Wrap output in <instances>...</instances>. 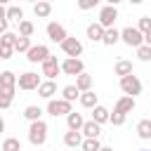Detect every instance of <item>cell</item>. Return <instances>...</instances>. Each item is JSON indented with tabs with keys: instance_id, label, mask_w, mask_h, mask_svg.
I'll return each mask as SVG.
<instances>
[{
	"instance_id": "cell-1",
	"label": "cell",
	"mask_w": 151,
	"mask_h": 151,
	"mask_svg": "<svg viewBox=\"0 0 151 151\" xmlns=\"http://www.w3.org/2000/svg\"><path fill=\"white\" fill-rule=\"evenodd\" d=\"M28 142H31L35 149H40V146L47 142V123H45L42 118L31 123V127H28Z\"/></svg>"
},
{
	"instance_id": "cell-2",
	"label": "cell",
	"mask_w": 151,
	"mask_h": 151,
	"mask_svg": "<svg viewBox=\"0 0 151 151\" xmlns=\"http://www.w3.org/2000/svg\"><path fill=\"white\" fill-rule=\"evenodd\" d=\"M120 90L127 94V97H137V94H142V80L137 78V76H123L120 78Z\"/></svg>"
},
{
	"instance_id": "cell-3",
	"label": "cell",
	"mask_w": 151,
	"mask_h": 151,
	"mask_svg": "<svg viewBox=\"0 0 151 151\" xmlns=\"http://www.w3.org/2000/svg\"><path fill=\"white\" fill-rule=\"evenodd\" d=\"M59 68H61V73H66V76H78V73L85 71V64H83L80 57H66V59L59 64Z\"/></svg>"
},
{
	"instance_id": "cell-4",
	"label": "cell",
	"mask_w": 151,
	"mask_h": 151,
	"mask_svg": "<svg viewBox=\"0 0 151 151\" xmlns=\"http://www.w3.org/2000/svg\"><path fill=\"white\" fill-rule=\"evenodd\" d=\"M38 85H40V76H38V73H33V71H26V73H21V76L17 78V87H19V90H24V92L38 90Z\"/></svg>"
},
{
	"instance_id": "cell-5",
	"label": "cell",
	"mask_w": 151,
	"mask_h": 151,
	"mask_svg": "<svg viewBox=\"0 0 151 151\" xmlns=\"http://www.w3.org/2000/svg\"><path fill=\"white\" fill-rule=\"evenodd\" d=\"M116 19H118V7H113V5H104L101 9H99V26L101 28H111L113 24H116Z\"/></svg>"
},
{
	"instance_id": "cell-6",
	"label": "cell",
	"mask_w": 151,
	"mask_h": 151,
	"mask_svg": "<svg viewBox=\"0 0 151 151\" xmlns=\"http://www.w3.org/2000/svg\"><path fill=\"white\" fill-rule=\"evenodd\" d=\"M120 40H123L125 45H130V47H139V45H144V35H142L134 26L123 28V31H120Z\"/></svg>"
},
{
	"instance_id": "cell-7",
	"label": "cell",
	"mask_w": 151,
	"mask_h": 151,
	"mask_svg": "<svg viewBox=\"0 0 151 151\" xmlns=\"http://www.w3.org/2000/svg\"><path fill=\"white\" fill-rule=\"evenodd\" d=\"M71 111H73V106L68 101H64V99H47V113L50 116L59 118V116H66Z\"/></svg>"
},
{
	"instance_id": "cell-8",
	"label": "cell",
	"mask_w": 151,
	"mask_h": 151,
	"mask_svg": "<svg viewBox=\"0 0 151 151\" xmlns=\"http://www.w3.org/2000/svg\"><path fill=\"white\" fill-rule=\"evenodd\" d=\"M59 45H61V50H64V54H66V57H80V54H83V42H80L78 38L66 35Z\"/></svg>"
},
{
	"instance_id": "cell-9",
	"label": "cell",
	"mask_w": 151,
	"mask_h": 151,
	"mask_svg": "<svg viewBox=\"0 0 151 151\" xmlns=\"http://www.w3.org/2000/svg\"><path fill=\"white\" fill-rule=\"evenodd\" d=\"M47 57H50V47L47 45H31L28 52H26V59L31 64H42Z\"/></svg>"
},
{
	"instance_id": "cell-10",
	"label": "cell",
	"mask_w": 151,
	"mask_h": 151,
	"mask_svg": "<svg viewBox=\"0 0 151 151\" xmlns=\"http://www.w3.org/2000/svg\"><path fill=\"white\" fill-rule=\"evenodd\" d=\"M61 73V68H59V61H57V57H47L45 61H42V76L47 78V80H54L57 76Z\"/></svg>"
},
{
	"instance_id": "cell-11",
	"label": "cell",
	"mask_w": 151,
	"mask_h": 151,
	"mask_svg": "<svg viewBox=\"0 0 151 151\" xmlns=\"http://www.w3.org/2000/svg\"><path fill=\"white\" fill-rule=\"evenodd\" d=\"M45 31H47V38H50L52 42H61V40L66 38V28H64L59 21H50Z\"/></svg>"
},
{
	"instance_id": "cell-12",
	"label": "cell",
	"mask_w": 151,
	"mask_h": 151,
	"mask_svg": "<svg viewBox=\"0 0 151 151\" xmlns=\"http://www.w3.org/2000/svg\"><path fill=\"white\" fill-rule=\"evenodd\" d=\"M137 106V101H134V97H120L118 101H116V106H113V113H123V116H127L132 109Z\"/></svg>"
},
{
	"instance_id": "cell-13",
	"label": "cell",
	"mask_w": 151,
	"mask_h": 151,
	"mask_svg": "<svg viewBox=\"0 0 151 151\" xmlns=\"http://www.w3.org/2000/svg\"><path fill=\"white\" fill-rule=\"evenodd\" d=\"M38 94H40L42 99H54V94H57V83H54V80H40Z\"/></svg>"
},
{
	"instance_id": "cell-14",
	"label": "cell",
	"mask_w": 151,
	"mask_h": 151,
	"mask_svg": "<svg viewBox=\"0 0 151 151\" xmlns=\"http://www.w3.org/2000/svg\"><path fill=\"white\" fill-rule=\"evenodd\" d=\"M80 134H83V137L99 139V134H101V125H97L94 120H85V123H83V127H80Z\"/></svg>"
},
{
	"instance_id": "cell-15",
	"label": "cell",
	"mask_w": 151,
	"mask_h": 151,
	"mask_svg": "<svg viewBox=\"0 0 151 151\" xmlns=\"http://www.w3.org/2000/svg\"><path fill=\"white\" fill-rule=\"evenodd\" d=\"M109 109L106 106H101V104H97V106H92V120L97 123V125H104V123H109Z\"/></svg>"
},
{
	"instance_id": "cell-16",
	"label": "cell",
	"mask_w": 151,
	"mask_h": 151,
	"mask_svg": "<svg viewBox=\"0 0 151 151\" xmlns=\"http://www.w3.org/2000/svg\"><path fill=\"white\" fill-rule=\"evenodd\" d=\"M118 40H120V31H118L116 26H111V28H104V38H101V42H104L106 47H113Z\"/></svg>"
},
{
	"instance_id": "cell-17",
	"label": "cell",
	"mask_w": 151,
	"mask_h": 151,
	"mask_svg": "<svg viewBox=\"0 0 151 151\" xmlns=\"http://www.w3.org/2000/svg\"><path fill=\"white\" fill-rule=\"evenodd\" d=\"M83 123H85L83 113H78V111H71V113H66V125H68V130H78V132H80Z\"/></svg>"
},
{
	"instance_id": "cell-18",
	"label": "cell",
	"mask_w": 151,
	"mask_h": 151,
	"mask_svg": "<svg viewBox=\"0 0 151 151\" xmlns=\"http://www.w3.org/2000/svg\"><path fill=\"white\" fill-rule=\"evenodd\" d=\"M33 14H35L38 19H47V17L52 14V5L45 2V0H38V2L33 5Z\"/></svg>"
},
{
	"instance_id": "cell-19",
	"label": "cell",
	"mask_w": 151,
	"mask_h": 151,
	"mask_svg": "<svg viewBox=\"0 0 151 151\" xmlns=\"http://www.w3.org/2000/svg\"><path fill=\"white\" fill-rule=\"evenodd\" d=\"M76 87H78V92H87V90H92V76L90 73H78L76 76Z\"/></svg>"
},
{
	"instance_id": "cell-20",
	"label": "cell",
	"mask_w": 151,
	"mask_h": 151,
	"mask_svg": "<svg viewBox=\"0 0 151 151\" xmlns=\"http://www.w3.org/2000/svg\"><path fill=\"white\" fill-rule=\"evenodd\" d=\"M80 142H83V134H80L78 130H68V132H64V144H66L68 149L80 146Z\"/></svg>"
},
{
	"instance_id": "cell-21",
	"label": "cell",
	"mask_w": 151,
	"mask_h": 151,
	"mask_svg": "<svg viewBox=\"0 0 151 151\" xmlns=\"http://www.w3.org/2000/svg\"><path fill=\"white\" fill-rule=\"evenodd\" d=\"M14 90L17 87H0V109H9L14 101Z\"/></svg>"
},
{
	"instance_id": "cell-22",
	"label": "cell",
	"mask_w": 151,
	"mask_h": 151,
	"mask_svg": "<svg viewBox=\"0 0 151 151\" xmlns=\"http://www.w3.org/2000/svg\"><path fill=\"white\" fill-rule=\"evenodd\" d=\"M87 38H90L92 42H101V38H104V28H101L97 21H92V24L87 26Z\"/></svg>"
},
{
	"instance_id": "cell-23",
	"label": "cell",
	"mask_w": 151,
	"mask_h": 151,
	"mask_svg": "<svg viewBox=\"0 0 151 151\" xmlns=\"http://www.w3.org/2000/svg\"><path fill=\"white\" fill-rule=\"evenodd\" d=\"M78 97H80V92H78V87H76V85H66V87H61V99H64V101L73 104Z\"/></svg>"
},
{
	"instance_id": "cell-24",
	"label": "cell",
	"mask_w": 151,
	"mask_h": 151,
	"mask_svg": "<svg viewBox=\"0 0 151 151\" xmlns=\"http://www.w3.org/2000/svg\"><path fill=\"white\" fill-rule=\"evenodd\" d=\"M5 19H9V21H21L24 19V9L21 7H17V5H9L7 9H5Z\"/></svg>"
},
{
	"instance_id": "cell-25",
	"label": "cell",
	"mask_w": 151,
	"mask_h": 151,
	"mask_svg": "<svg viewBox=\"0 0 151 151\" xmlns=\"http://www.w3.org/2000/svg\"><path fill=\"white\" fill-rule=\"evenodd\" d=\"M113 71H116V76H130L132 73V61H127V59H120V61H116V66H113Z\"/></svg>"
},
{
	"instance_id": "cell-26",
	"label": "cell",
	"mask_w": 151,
	"mask_h": 151,
	"mask_svg": "<svg viewBox=\"0 0 151 151\" xmlns=\"http://www.w3.org/2000/svg\"><path fill=\"white\" fill-rule=\"evenodd\" d=\"M80 106H85V109H92V106H97V94L92 92V90H87V92H80Z\"/></svg>"
},
{
	"instance_id": "cell-27",
	"label": "cell",
	"mask_w": 151,
	"mask_h": 151,
	"mask_svg": "<svg viewBox=\"0 0 151 151\" xmlns=\"http://www.w3.org/2000/svg\"><path fill=\"white\" fill-rule=\"evenodd\" d=\"M137 134H139V139H151V120L149 118L137 123Z\"/></svg>"
},
{
	"instance_id": "cell-28",
	"label": "cell",
	"mask_w": 151,
	"mask_h": 151,
	"mask_svg": "<svg viewBox=\"0 0 151 151\" xmlns=\"http://www.w3.org/2000/svg\"><path fill=\"white\" fill-rule=\"evenodd\" d=\"M0 87H17V76L12 71H0Z\"/></svg>"
},
{
	"instance_id": "cell-29",
	"label": "cell",
	"mask_w": 151,
	"mask_h": 151,
	"mask_svg": "<svg viewBox=\"0 0 151 151\" xmlns=\"http://www.w3.org/2000/svg\"><path fill=\"white\" fill-rule=\"evenodd\" d=\"M33 31H35L33 21H28V19H21V21H19V35H21V38H31Z\"/></svg>"
},
{
	"instance_id": "cell-30",
	"label": "cell",
	"mask_w": 151,
	"mask_h": 151,
	"mask_svg": "<svg viewBox=\"0 0 151 151\" xmlns=\"http://www.w3.org/2000/svg\"><path fill=\"white\" fill-rule=\"evenodd\" d=\"M40 116H42V109H40V106H26V109H24V118H26L28 123L40 120Z\"/></svg>"
},
{
	"instance_id": "cell-31",
	"label": "cell",
	"mask_w": 151,
	"mask_h": 151,
	"mask_svg": "<svg viewBox=\"0 0 151 151\" xmlns=\"http://www.w3.org/2000/svg\"><path fill=\"white\" fill-rule=\"evenodd\" d=\"M99 139H92V137H83V142H80V149L83 151H99Z\"/></svg>"
},
{
	"instance_id": "cell-32",
	"label": "cell",
	"mask_w": 151,
	"mask_h": 151,
	"mask_svg": "<svg viewBox=\"0 0 151 151\" xmlns=\"http://www.w3.org/2000/svg\"><path fill=\"white\" fill-rule=\"evenodd\" d=\"M28 47H31V38H21V35H17V40H14V52H28Z\"/></svg>"
},
{
	"instance_id": "cell-33",
	"label": "cell",
	"mask_w": 151,
	"mask_h": 151,
	"mask_svg": "<svg viewBox=\"0 0 151 151\" xmlns=\"http://www.w3.org/2000/svg\"><path fill=\"white\" fill-rule=\"evenodd\" d=\"M0 151H21V144H19V139L7 137V139L2 142V146H0Z\"/></svg>"
},
{
	"instance_id": "cell-34",
	"label": "cell",
	"mask_w": 151,
	"mask_h": 151,
	"mask_svg": "<svg viewBox=\"0 0 151 151\" xmlns=\"http://www.w3.org/2000/svg\"><path fill=\"white\" fill-rule=\"evenodd\" d=\"M137 31H139L142 35L151 33V19H149V17H142V19H139V24H137Z\"/></svg>"
},
{
	"instance_id": "cell-35",
	"label": "cell",
	"mask_w": 151,
	"mask_h": 151,
	"mask_svg": "<svg viewBox=\"0 0 151 151\" xmlns=\"http://www.w3.org/2000/svg\"><path fill=\"white\" fill-rule=\"evenodd\" d=\"M137 50V57L142 59V61H149L151 59V45H139V47H134Z\"/></svg>"
},
{
	"instance_id": "cell-36",
	"label": "cell",
	"mask_w": 151,
	"mask_h": 151,
	"mask_svg": "<svg viewBox=\"0 0 151 151\" xmlns=\"http://www.w3.org/2000/svg\"><path fill=\"white\" fill-rule=\"evenodd\" d=\"M14 40H17V33H12V31H5V33L0 35V42L12 45V50H14Z\"/></svg>"
},
{
	"instance_id": "cell-37",
	"label": "cell",
	"mask_w": 151,
	"mask_h": 151,
	"mask_svg": "<svg viewBox=\"0 0 151 151\" xmlns=\"http://www.w3.org/2000/svg\"><path fill=\"white\" fill-rule=\"evenodd\" d=\"M12 54H14L12 45H5V42H0V59H9Z\"/></svg>"
},
{
	"instance_id": "cell-38",
	"label": "cell",
	"mask_w": 151,
	"mask_h": 151,
	"mask_svg": "<svg viewBox=\"0 0 151 151\" xmlns=\"http://www.w3.org/2000/svg\"><path fill=\"white\" fill-rule=\"evenodd\" d=\"M99 2H101V0H78V7H80V9H94Z\"/></svg>"
},
{
	"instance_id": "cell-39",
	"label": "cell",
	"mask_w": 151,
	"mask_h": 151,
	"mask_svg": "<svg viewBox=\"0 0 151 151\" xmlns=\"http://www.w3.org/2000/svg\"><path fill=\"white\" fill-rule=\"evenodd\" d=\"M109 123L111 125H123L125 123V116L123 113H109Z\"/></svg>"
},
{
	"instance_id": "cell-40",
	"label": "cell",
	"mask_w": 151,
	"mask_h": 151,
	"mask_svg": "<svg viewBox=\"0 0 151 151\" xmlns=\"http://www.w3.org/2000/svg\"><path fill=\"white\" fill-rule=\"evenodd\" d=\"M7 31V19H0V35Z\"/></svg>"
},
{
	"instance_id": "cell-41",
	"label": "cell",
	"mask_w": 151,
	"mask_h": 151,
	"mask_svg": "<svg viewBox=\"0 0 151 151\" xmlns=\"http://www.w3.org/2000/svg\"><path fill=\"white\" fill-rule=\"evenodd\" d=\"M0 132H5V118L0 116Z\"/></svg>"
},
{
	"instance_id": "cell-42",
	"label": "cell",
	"mask_w": 151,
	"mask_h": 151,
	"mask_svg": "<svg viewBox=\"0 0 151 151\" xmlns=\"http://www.w3.org/2000/svg\"><path fill=\"white\" fill-rule=\"evenodd\" d=\"M0 19H5V5H0Z\"/></svg>"
},
{
	"instance_id": "cell-43",
	"label": "cell",
	"mask_w": 151,
	"mask_h": 151,
	"mask_svg": "<svg viewBox=\"0 0 151 151\" xmlns=\"http://www.w3.org/2000/svg\"><path fill=\"white\" fill-rule=\"evenodd\" d=\"M99 151H113L111 146H99Z\"/></svg>"
},
{
	"instance_id": "cell-44",
	"label": "cell",
	"mask_w": 151,
	"mask_h": 151,
	"mask_svg": "<svg viewBox=\"0 0 151 151\" xmlns=\"http://www.w3.org/2000/svg\"><path fill=\"white\" fill-rule=\"evenodd\" d=\"M106 2H109V5H113V7H116V5H118V2H120V0H106Z\"/></svg>"
},
{
	"instance_id": "cell-45",
	"label": "cell",
	"mask_w": 151,
	"mask_h": 151,
	"mask_svg": "<svg viewBox=\"0 0 151 151\" xmlns=\"http://www.w3.org/2000/svg\"><path fill=\"white\" fill-rule=\"evenodd\" d=\"M130 2H132V5H142L144 0H130Z\"/></svg>"
},
{
	"instance_id": "cell-46",
	"label": "cell",
	"mask_w": 151,
	"mask_h": 151,
	"mask_svg": "<svg viewBox=\"0 0 151 151\" xmlns=\"http://www.w3.org/2000/svg\"><path fill=\"white\" fill-rule=\"evenodd\" d=\"M7 2H12V0H0V5H7Z\"/></svg>"
},
{
	"instance_id": "cell-47",
	"label": "cell",
	"mask_w": 151,
	"mask_h": 151,
	"mask_svg": "<svg viewBox=\"0 0 151 151\" xmlns=\"http://www.w3.org/2000/svg\"><path fill=\"white\" fill-rule=\"evenodd\" d=\"M28 2H33V5H35V2H38V0H28Z\"/></svg>"
},
{
	"instance_id": "cell-48",
	"label": "cell",
	"mask_w": 151,
	"mask_h": 151,
	"mask_svg": "<svg viewBox=\"0 0 151 151\" xmlns=\"http://www.w3.org/2000/svg\"><path fill=\"white\" fill-rule=\"evenodd\" d=\"M45 2H50V5H52V0H45Z\"/></svg>"
},
{
	"instance_id": "cell-49",
	"label": "cell",
	"mask_w": 151,
	"mask_h": 151,
	"mask_svg": "<svg viewBox=\"0 0 151 151\" xmlns=\"http://www.w3.org/2000/svg\"><path fill=\"white\" fill-rule=\"evenodd\" d=\"M139 151H149V149H139Z\"/></svg>"
}]
</instances>
